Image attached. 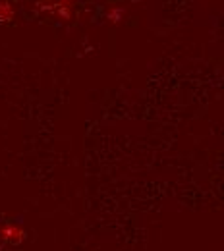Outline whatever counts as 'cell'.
<instances>
[{
  "mask_svg": "<svg viewBox=\"0 0 224 251\" xmlns=\"http://www.w3.org/2000/svg\"><path fill=\"white\" fill-rule=\"evenodd\" d=\"M14 18V8L10 2L0 0V22H10Z\"/></svg>",
  "mask_w": 224,
  "mask_h": 251,
  "instance_id": "cell-1",
  "label": "cell"
}]
</instances>
